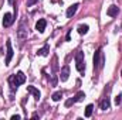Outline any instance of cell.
<instances>
[{"mask_svg":"<svg viewBox=\"0 0 122 120\" xmlns=\"http://www.w3.org/2000/svg\"><path fill=\"white\" fill-rule=\"evenodd\" d=\"M9 82L11 83V88H19L21 83H24L26 82V75L20 71V72H17L16 75H13V76H10V79H9Z\"/></svg>","mask_w":122,"mask_h":120,"instance_id":"cell-1","label":"cell"},{"mask_svg":"<svg viewBox=\"0 0 122 120\" xmlns=\"http://www.w3.org/2000/svg\"><path fill=\"white\" fill-rule=\"evenodd\" d=\"M75 66H77L78 72H84L85 71V61H84V52L82 51H77L75 52Z\"/></svg>","mask_w":122,"mask_h":120,"instance_id":"cell-2","label":"cell"},{"mask_svg":"<svg viewBox=\"0 0 122 120\" xmlns=\"http://www.w3.org/2000/svg\"><path fill=\"white\" fill-rule=\"evenodd\" d=\"M102 65H104L102 52H101V50H98L94 55V69H99V68H102Z\"/></svg>","mask_w":122,"mask_h":120,"instance_id":"cell-3","label":"cell"},{"mask_svg":"<svg viewBox=\"0 0 122 120\" xmlns=\"http://www.w3.org/2000/svg\"><path fill=\"white\" fill-rule=\"evenodd\" d=\"M85 97V93L84 92H77L75 95H74V97H71V99H68L67 102H65V106H71V105H74V103H77V102H80V100H82Z\"/></svg>","mask_w":122,"mask_h":120,"instance_id":"cell-4","label":"cell"},{"mask_svg":"<svg viewBox=\"0 0 122 120\" xmlns=\"http://www.w3.org/2000/svg\"><path fill=\"white\" fill-rule=\"evenodd\" d=\"M6 47H7V52H6V65H9L10 64V61L13 58V48H11V42L10 41H7L6 42Z\"/></svg>","mask_w":122,"mask_h":120,"instance_id":"cell-5","label":"cell"},{"mask_svg":"<svg viewBox=\"0 0 122 120\" xmlns=\"http://www.w3.org/2000/svg\"><path fill=\"white\" fill-rule=\"evenodd\" d=\"M13 21H14V18H13L11 13H6L3 16V27H10L13 24Z\"/></svg>","mask_w":122,"mask_h":120,"instance_id":"cell-6","label":"cell"},{"mask_svg":"<svg viewBox=\"0 0 122 120\" xmlns=\"http://www.w3.org/2000/svg\"><path fill=\"white\" fill-rule=\"evenodd\" d=\"M68 76H70V66H68V65H64V66H62V69H61L60 79L62 81V82H65V81L68 79Z\"/></svg>","mask_w":122,"mask_h":120,"instance_id":"cell-7","label":"cell"},{"mask_svg":"<svg viewBox=\"0 0 122 120\" xmlns=\"http://www.w3.org/2000/svg\"><path fill=\"white\" fill-rule=\"evenodd\" d=\"M17 35H19V38H20V40L27 38V28L24 27V21H21L20 28H19V31H17Z\"/></svg>","mask_w":122,"mask_h":120,"instance_id":"cell-8","label":"cell"},{"mask_svg":"<svg viewBox=\"0 0 122 120\" xmlns=\"http://www.w3.org/2000/svg\"><path fill=\"white\" fill-rule=\"evenodd\" d=\"M118 13H119V7H118V6L112 4V6H109V7H108L107 14H108L109 17H115V16H118Z\"/></svg>","mask_w":122,"mask_h":120,"instance_id":"cell-9","label":"cell"},{"mask_svg":"<svg viewBox=\"0 0 122 120\" xmlns=\"http://www.w3.org/2000/svg\"><path fill=\"white\" fill-rule=\"evenodd\" d=\"M46 26H47V21H46L44 18H40V20L37 21V24H36V30L38 31V32H44Z\"/></svg>","mask_w":122,"mask_h":120,"instance_id":"cell-10","label":"cell"},{"mask_svg":"<svg viewBox=\"0 0 122 120\" xmlns=\"http://www.w3.org/2000/svg\"><path fill=\"white\" fill-rule=\"evenodd\" d=\"M77 10H78V4H77V3L72 4V6H70L68 10H67V17H68V18H72V16L77 13Z\"/></svg>","mask_w":122,"mask_h":120,"instance_id":"cell-11","label":"cell"},{"mask_svg":"<svg viewBox=\"0 0 122 120\" xmlns=\"http://www.w3.org/2000/svg\"><path fill=\"white\" fill-rule=\"evenodd\" d=\"M27 92H29V93H31V95H33L37 100H38V99H40V96H41L40 90L37 89V88H34V86H27Z\"/></svg>","mask_w":122,"mask_h":120,"instance_id":"cell-12","label":"cell"},{"mask_svg":"<svg viewBox=\"0 0 122 120\" xmlns=\"http://www.w3.org/2000/svg\"><path fill=\"white\" fill-rule=\"evenodd\" d=\"M48 51H50V47H48V44H46L43 48H40V50L37 51V54L41 55V57H47V55H48Z\"/></svg>","mask_w":122,"mask_h":120,"instance_id":"cell-13","label":"cell"},{"mask_svg":"<svg viewBox=\"0 0 122 120\" xmlns=\"http://www.w3.org/2000/svg\"><path fill=\"white\" fill-rule=\"evenodd\" d=\"M109 106H111V103H109V97H104V99L101 100L99 107H101L102 110H107V109H109Z\"/></svg>","mask_w":122,"mask_h":120,"instance_id":"cell-14","label":"cell"},{"mask_svg":"<svg viewBox=\"0 0 122 120\" xmlns=\"http://www.w3.org/2000/svg\"><path fill=\"white\" fill-rule=\"evenodd\" d=\"M77 30H78V32H80V34H87V32H88V30H90V27H88L87 24H80Z\"/></svg>","mask_w":122,"mask_h":120,"instance_id":"cell-15","label":"cell"},{"mask_svg":"<svg viewBox=\"0 0 122 120\" xmlns=\"http://www.w3.org/2000/svg\"><path fill=\"white\" fill-rule=\"evenodd\" d=\"M92 110H94V105H88V106L85 107V117H91Z\"/></svg>","mask_w":122,"mask_h":120,"instance_id":"cell-16","label":"cell"},{"mask_svg":"<svg viewBox=\"0 0 122 120\" xmlns=\"http://www.w3.org/2000/svg\"><path fill=\"white\" fill-rule=\"evenodd\" d=\"M51 97H53V100H54V102H58L61 97H62V93H61V92H56V93H53V96H51Z\"/></svg>","mask_w":122,"mask_h":120,"instance_id":"cell-17","label":"cell"},{"mask_svg":"<svg viewBox=\"0 0 122 120\" xmlns=\"http://www.w3.org/2000/svg\"><path fill=\"white\" fill-rule=\"evenodd\" d=\"M121 102H122V95H118V96L115 97V105L118 106V105H121Z\"/></svg>","mask_w":122,"mask_h":120,"instance_id":"cell-18","label":"cell"},{"mask_svg":"<svg viewBox=\"0 0 122 120\" xmlns=\"http://www.w3.org/2000/svg\"><path fill=\"white\" fill-rule=\"evenodd\" d=\"M38 0H27V6H33V4H36Z\"/></svg>","mask_w":122,"mask_h":120,"instance_id":"cell-19","label":"cell"},{"mask_svg":"<svg viewBox=\"0 0 122 120\" xmlns=\"http://www.w3.org/2000/svg\"><path fill=\"white\" fill-rule=\"evenodd\" d=\"M20 119V115H13L11 116V120H19Z\"/></svg>","mask_w":122,"mask_h":120,"instance_id":"cell-20","label":"cell"},{"mask_svg":"<svg viewBox=\"0 0 122 120\" xmlns=\"http://www.w3.org/2000/svg\"><path fill=\"white\" fill-rule=\"evenodd\" d=\"M9 3H10V4H11V3H13V0H9Z\"/></svg>","mask_w":122,"mask_h":120,"instance_id":"cell-21","label":"cell"},{"mask_svg":"<svg viewBox=\"0 0 122 120\" xmlns=\"http://www.w3.org/2000/svg\"><path fill=\"white\" fill-rule=\"evenodd\" d=\"M121 76H122V71H121Z\"/></svg>","mask_w":122,"mask_h":120,"instance_id":"cell-22","label":"cell"}]
</instances>
